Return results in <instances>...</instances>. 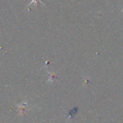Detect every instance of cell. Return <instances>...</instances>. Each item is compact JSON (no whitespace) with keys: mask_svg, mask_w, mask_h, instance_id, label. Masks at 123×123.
Masks as SVG:
<instances>
[{"mask_svg":"<svg viewBox=\"0 0 123 123\" xmlns=\"http://www.w3.org/2000/svg\"><path fill=\"white\" fill-rule=\"evenodd\" d=\"M58 72H59V71H57L56 73H50V80H53V78H56V73H57Z\"/></svg>","mask_w":123,"mask_h":123,"instance_id":"cell-2","label":"cell"},{"mask_svg":"<svg viewBox=\"0 0 123 123\" xmlns=\"http://www.w3.org/2000/svg\"><path fill=\"white\" fill-rule=\"evenodd\" d=\"M38 2H41V4L44 5V4L43 3V2L41 1V0H32V2H31V3L29 4V5H28V6H30V5H32L33 3H35L36 5H37V3H38Z\"/></svg>","mask_w":123,"mask_h":123,"instance_id":"cell-1","label":"cell"},{"mask_svg":"<svg viewBox=\"0 0 123 123\" xmlns=\"http://www.w3.org/2000/svg\"><path fill=\"white\" fill-rule=\"evenodd\" d=\"M122 12H123V9H122Z\"/></svg>","mask_w":123,"mask_h":123,"instance_id":"cell-3","label":"cell"}]
</instances>
